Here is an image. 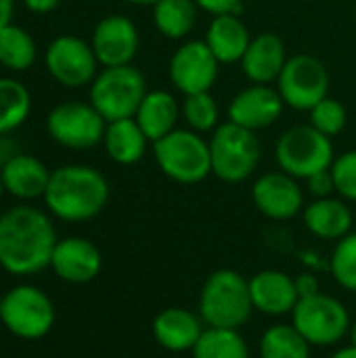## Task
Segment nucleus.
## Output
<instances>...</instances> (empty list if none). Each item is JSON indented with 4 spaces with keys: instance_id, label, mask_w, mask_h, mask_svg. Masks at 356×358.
Listing matches in <instances>:
<instances>
[{
    "instance_id": "1",
    "label": "nucleus",
    "mask_w": 356,
    "mask_h": 358,
    "mask_svg": "<svg viewBox=\"0 0 356 358\" xmlns=\"http://www.w3.org/2000/svg\"><path fill=\"white\" fill-rule=\"evenodd\" d=\"M57 241L52 220L38 208L15 206L0 214V266L10 275L48 268Z\"/></svg>"
},
{
    "instance_id": "2",
    "label": "nucleus",
    "mask_w": 356,
    "mask_h": 358,
    "mask_svg": "<svg viewBox=\"0 0 356 358\" xmlns=\"http://www.w3.org/2000/svg\"><path fill=\"white\" fill-rule=\"evenodd\" d=\"M109 201V182L92 166L69 164L50 174L44 203L63 222H86L99 216Z\"/></svg>"
},
{
    "instance_id": "3",
    "label": "nucleus",
    "mask_w": 356,
    "mask_h": 358,
    "mask_svg": "<svg viewBox=\"0 0 356 358\" xmlns=\"http://www.w3.org/2000/svg\"><path fill=\"white\" fill-rule=\"evenodd\" d=\"M254 313L250 279L233 268L214 271L199 292V317L208 327L239 329Z\"/></svg>"
},
{
    "instance_id": "4",
    "label": "nucleus",
    "mask_w": 356,
    "mask_h": 358,
    "mask_svg": "<svg viewBox=\"0 0 356 358\" xmlns=\"http://www.w3.org/2000/svg\"><path fill=\"white\" fill-rule=\"evenodd\" d=\"M157 168L178 185H197L212 174L210 143L191 128H174L153 143Z\"/></svg>"
},
{
    "instance_id": "5",
    "label": "nucleus",
    "mask_w": 356,
    "mask_h": 358,
    "mask_svg": "<svg viewBox=\"0 0 356 358\" xmlns=\"http://www.w3.org/2000/svg\"><path fill=\"white\" fill-rule=\"evenodd\" d=\"M147 92V80L132 63L103 67V71H99L90 84V105L109 124L134 117Z\"/></svg>"
},
{
    "instance_id": "6",
    "label": "nucleus",
    "mask_w": 356,
    "mask_h": 358,
    "mask_svg": "<svg viewBox=\"0 0 356 358\" xmlns=\"http://www.w3.org/2000/svg\"><path fill=\"white\" fill-rule=\"evenodd\" d=\"M208 143L212 157V174L222 182H243L258 168L260 141L256 132L241 128L233 122H225L218 124Z\"/></svg>"
},
{
    "instance_id": "7",
    "label": "nucleus",
    "mask_w": 356,
    "mask_h": 358,
    "mask_svg": "<svg viewBox=\"0 0 356 358\" xmlns=\"http://www.w3.org/2000/svg\"><path fill=\"white\" fill-rule=\"evenodd\" d=\"M275 159L285 174L298 180H306L313 174L332 170L336 153L332 138L308 124L294 126L279 136L275 147Z\"/></svg>"
},
{
    "instance_id": "8",
    "label": "nucleus",
    "mask_w": 356,
    "mask_h": 358,
    "mask_svg": "<svg viewBox=\"0 0 356 358\" xmlns=\"http://www.w3.org/2000/svg\"><path fill=\"white\" fill-rule=\"evenodd\" d=\"M0 323L19 340H40L55 325V304L36 285H17L0 300Z\"/></svg>"
},
{
    "instance_id": "9",
    "label": "nucleus",
    "mask_w": 356,
    "mask_h": 358,
    "mask_svg": "<svg viewBox=\"0 0 356 358\" xmlns=\"http://www.w3.org/2000/svg\"><path fill=\"white\" fill-rule=\"evenodd\" d=\"M292 325L311 346H334L348 334L350 315L338 298L319 292L296 304Z\"/></svg>"
},
{
    "instance_id": "10",
    "label": "nucleus",
    "mask_w": 356,
    "mask_h": 358,
    "mask_svg": "<svg viewBox=\"0 0 356 358\" xmlns=\"http://www.w3.org/2000/svg\"><path fill=\"white\" fill-rule=\"evenodd\" d=\"M107 122L90 105L80 101L59 103L46 117V130L50 138L67 149L86 151L103 143Z\"/></svg>"
},
{
    "instance_id": "11",
    "label": "nucleus",
    "mask_w": 356,
    "mask_h": 358,
    "mask_svg": "<svg viewBox=\"0 0 356 358\" xmlns=\"http://www.w3.org/2000/svg\"><path fill=\"white\" fill-rule=\"evenodd\" d=\"M277 90L285 107L311 111L329 92L327 67L313 55H294L277 78Z\"/></svg>"
},
{
    "instance_id": "12",
    "label": "nucleus",
    "mask_w": 356,
    "mask_h": 358,
    "mask_svg": "<svg viewBox=\"0 0 356 358\" xmlns=\"http://www.w3.org/2000/svg\"><path fill=\"white\" fill-rule=\"evenodd\" d=\"M44 63L50 78L65 88H82L92 84L99 73V59L92 44L69 34L59 36L48 44Z\"/></svg>"
},
{
    "instance_id": "13",
    "label": "nucleus",
    "mask_w": 356,
    "mask_h": 358,
    "mask_svg": "<svg viewBox=\"0 0 356 358\" xmlns=\"http://www.w3.org/2000/svg\"><path fill=\"white\" fill-rule=\"evenodd\" d=\"M220 63L204 40H189L180 44L170 57L168 73L172 84L187 96L195 92H210L218 78Z\"/></svg>"
},
{
    "instance_id": "14",
    "label": "nucleus",
    "mask_w": 356,
    "mask_h": 358,
    "mask_svg": "<svg viewBox=\"0 0 356 358\" xmlns=\"http://www.w3.org/2000/svg\"><path fill=\"white\" fill-rule=\"evenodd\" d=\"M90 44L99 59V65L103 67L130 65L141 44L138 27L126 15H107L94 25Z\"/></svg>"
},
{
    "instance_id": "15",
    "label": "nucleus",
    "mask_w": 356,
    "mask_h": 358,
    "mask_svg": "<svg viewBox=\"0 0 356 358\" xmlns=\"http://www.w3.org/2000/svg\"><path fill=\"white\" fill-rule=\"evenodd\" d=\"M252 199L256 210L269 220H292L304 210V191L298 178L279 172L260 176L252 187Z\"/></svg>"
},
{
    "instance_id": "16",
    "label": "nucleus",
    "mask_w": 356,
    "mask_h": 358,
    "mask_svg": "<svg viewBox=\"0 0 356 358\" xmlns=\"http://www.w3.org/2000/svg\"><path fill=\"white\" fill-rule=\"evenodd\" d=\"M285 109L277 88L269 84H252L237 92L229 103V122L252 132L273 126Z\"/></svg>"
},
{
    "instance_id": "17",
    "label": "nucleus",
    "mask_w": 356,
    "mask_h": 358,
    "mask_svg": "<svg viewBox=\"0 0 356 358\" xmlns=\"http://www.w3.org/2000/svg\"><path fill=\"white\" fill-rule=\"evenodd\" d=\"M50 268L59 279L73 285H84L99 277L103 268V256L92 241L84 237H65L55 245Z\"/></svg>"
},
{
    "instance_id": "18",
    "label": "nucleus",
    "mask_w": 356,
    "mask_h": 358,
    "mask_svg": "<svg viewBox=\"0 0 356 358\" xmlns=\"http://www.w3.org/2000/svg\"><path fill=\"white\" fill-rule=\"evenodd\" d=\"M250 296L254 310L271 317L292 315L300 302L296 281L287 273L275 268L260 271L250 279Z\"/></svg>"
},
{
    "instance_id": "19",
    "label": "nucleus",
    "mask_w": 356,
    "mask_h": 358,
    "mask_svg": "<svg viewBox=\"0 0 356 358\" xmlns=\"http://www.w3.org/2000/svg\"><path fill=\"white\" fill-rule=\"evenodd\" d=\"M155 342L168 352H191L204 334L201 317L187 308L170 306L155 315L151 325Z\"/></svg>"
},
{
    "instance_id": "20",
    "label": "nucleus",
    "mask_w": 356,
    "mask_h": 358,
    "mask_svg": "<svg viewBox=\"0 0 356 358\" xmlns=\"http://www.w3.org/2000/svg\"><path fill=\"white\" fill-rule=\"evenodd\" d=\"M287 52L281 36L273 31H262L252 38L243 59L239 61L245 78L252 84H271L277 82L279 73L287 63Z\"/></svg>"
},
{
    "instance_id": "21",
    "label": "nucleus",
    "mask_w": 356,
    "mask_h": 358,
    "mask_svg": "<svg viewBox=\"0 0 356 358\" xmlns=\"http://www.w3.org/2000/svg\"><path fill=\"white\" fill-rule=\"evenodd\" d=\"M4 191L17 199H38L44 197L50 174L48 168L34 155L15 153L0 166Z\"/></svg>"
},
{
    "instance_id": "22",
    "label": "nucleus",
    "mask_w": 356,
    "mask_h": 358,
    "mask_svg": "<svg viewBox=\"0 0 356 358\" xmlns=\"http://www.w3.org/2000/svg\"><path fill=\"white\" fill-rule=\"evenodd\" d=\"M204 42L210 46L220 65H231L243 59L252 36L237 13H225L212 17Z\"/></svg>"
},
{
    "instance_id": "23",
    "label": "nucleus",
    "mask_w": 356,
    "mask_h": 358,
    "mask_svg": "<svg viewBox=\"0 0 356 358\" xmlns=\"http://www.w3.org/2000/svg\"><path fill=\"white\" fill-rule=\"evenodd\" d=\"M304 224L319 239L340 241L353 229V212L342 199L321 197L304 208Z\"/></svg>"
},
{
    "instance_id": "24",
    "label": "nucleus",
    "mask_w": 356,
    "mask_h": 358,
    "mask_svg": "<svg viewBox=\"0 0 356 358\" xmlns=\"http://www.w3.org/2000/svg\"><path fill=\"white\" fill-rule=\"evenodd\" d=\"M180 117V105L168 90H153L147 92L134 120L149 138V143H155L170 134L176 128V122Z\"/></svg>"
},
{
    "instance_id": "25",
    "label": "nucleus",
    "mask_w": 356,
    "mask_h": 358,
    "mask_svg": "<svg viewBox=\"0 0 356 358\" xmlns=\"http://www.w3.org/2000/svg\"><path fill=\"white\" fill-rule=\"evenodd\" d=\"M149 138L141 130L134 117L109 122L105 128L103 145L111 162L120 166H134L145 157Z\"/></svg>"
},
{
    "instance_id": "26",
    "label": "nucleus",
    "mask_w": 356,
    "mask_h": 358,
    "mask_svg": "<svg viewBox=\"0 0 356 358\" xmlns=\"http://www.w3.org/2000/svg\"><path fill=\"white\" fill-rule=\"evenodd\" d=\"M195 0H157L153 4V23L168 40L187 38L197 23Z\"/></svg>"
},
{
    "instance_id": "27",
    "label": "nucleus",
    "mask_w": 356,
    "mask_h": 358,
    "mask_svg": "<svg viewBox=\"0 0 356 358\" xmlns=\"http://www.w3.org/2000/svg\"><path fill=\"white\" fill-rule=\"evenodd\" d=\"M31 111V94L15 78H0V134L17 130Z\"/></svg>"
},
{
    "instance_id": "28",
    "label": "nucleus",
    "mask_w": 356,
    "mask_h": 358,
    "mask_svg": "<svg viewBox=\"0 0 356 358\" xmlns=\"http://www.w3.org/2000/svg\"><path fill=\"white\" fill-rule=\"evenodd\" d=\"M260 358H311V344L294 325L269 327L258 344Z\"/></svg>"
},
{
    "instance_id": "29",
    "label": "nucleus",
    "mask_w": 356,
    "mask_h": 358,
    "mask_svg": "<svg viewBox=\"0 0 356 358\" xmlns=\"http://www.w3.org/2000/svg\"><path fill=\"white\" fill-rule=\"evenodd\" d=\"M36 61V42L21 25L0 29V65L10 71H25Z\"/></svg>"
},
{
    "instance_id": "30",
    "label": "nucleus",
    "mask_w": 356,
    "mask_h": 358,
    "mask_svg": "<svg viewBox=\"0 0 356 358\" xmlns=\"http://www.w3.org/2000/svg\"><path fill=\"white\" fill-rule=\"evenodd\" d=\"M191 355L193 358H250V348L239 329L206 327Z\"/></svg>"
},
{
    "instance_id": "31",
    "label": "nucleus",
    "mask_w": 356,
    "mask_h": 358,
    "mask_svg": "<svg viewBox=\"0 0 356 358\" xmlns=\"http://www.w3.org/2000/svg\"><path fill=\"white\" fill-rule=\"evenodd\" d=\"M180 115L187 122V126L199 134L214 132L218 128V103L212 96V92H195L187 94L180 105Z\"/></svg>"
},
{
    "instance_id": "32",
    "label": "nucleus",
    "mask_w": 356,
    "mask_h": 358,
    "mask_svg": "<svg viewBox=\"0 0 356 358\" xmlns=\"http://www.w3.org/2000/svg\"><path fill=\"white\" fill-rule=\"evenodd\" d=\"M329 266L336 283L356 294V233H348L338 241Z\"/></svg>"
},
{
    "instance_id": "33",
    "label": "nucleus",
    "mask_w": 356,
    "mask_h": 358,
    "mask_svg": "<svg viewBox=\"0 0 356 358\" xmlns=\"http://www.w3.org/2000/svg\"><path fill=\"white\" fill-rule=\"evenodd\" d=\"M308 113H311V126L329 138L338 136L346 128V122H348L346 107L338 99H332V96H325L323 101H319Z\"/></svg>"
},
{
    "instance_id": "34",
    "label": "nucleus",
    "mask_w": 356,
    "mask_h": 358,
    "mask_svg": "<svg viewBox=\"0 0 356 358\" xmlns=\"http://www.w3.org/2000/svg\"><path fill=\"white\" fill-rule=\"evenodd\" d=\"M336 193L348 201H356V151H346L336 157L332 166Z\"/></svg>"
},
{
    "instance_id": "35",
    "label": "nucleus",
    "mask_w": 356,
    "mask_h": 358,
    "mask_svg": "<svg viewBox=\"0 0 356 358\" xmlns=\"http://www.w3.org/2000/svg\"><path fill=\"white\" fill-rule=\"evenodd\" d=\"M306 185H308V191L321 199V197H332V193H336V180H334V174L332 170H323L319 174H313L311 178H306Z\"/></svg>"
},
{
    "instance_id": "36",
    "label": "nucleus",
    "mask_w": 356,
    "mask_h": 358,
    "mask_svg": "<svg viewBox=\"0 0 356 358\" xmlns=\"http://www.w3.org/2000/svg\"><path fill=\"white\" fill-rule=\"evenodd\" d=\"M195 4L210 13L212 17L216 15H225V13H237L241 10V0H195Z\"/></svg>"
},
{
    "instance_id": "37",
    "label": "nucleus",
    "mask_w": 356,
    "mask_h": 358,
    "mask_svg": "<svg viewBox=\"0 0 356 358\" xmlns=\"http://www.w3.org/2000/svg\"><path fill=\"white\" fill-rule=\"evenodd\" d=\"M294 281H296V289H298L300 300H302V298H311V296H315V294H319V292H321V285H319L317 277H315V275H311V273L298 275Z\"/></svg>"
},
{
    "instance_id": "38",
    "label": "nucleus",
    "mask_w": 356,
    "mask_h": 358,
    "mask_svg": "<svg viewBox=\"0 0 356 358\" xmlns=\"http://www.w3.org/2000/svg\"><path fill=\"white\" fill-rule=\"evenodd\" d=\"M63 0H23L25 8L31 10V13H38V15H46L50 10H55Z\"/></svg>"
},
{
    "instance_id": "39",
    "label": "nucleus",
    "mask_w": 356,
    "mask_h": 358,
    "mask_svg": "<svg viewBox=\"0 0 356 358\" xmlns=\"http://www.w3.org/2000/svg\"><path fill=\"white\" fill-rule=\"evenodd\" d=\"M15 13V0H0V29L13 23Z\"/></svg>"
},
{
    "instance_id": "40",
    "label": "nucleus",
    "mask_w": 356,
    "mask_h": 358,
    "mask_svg": "<svg viewBox=\"0 0 356 358\" xmlns=\"http://www.w3.org/2000/svg\"><path fill=\"white\" fill-rule=\"evenodd\" d=\"M332 358H356V348L350 344V346H346V348H340L338 352H334V357Z\"/></svg>"
},
{
    "instance_id": "41",
    "label": "nucleus",
    "mask_w": 356,
    "mask_h": 358,
    "mask_svg": "<svg viewBox=\"0 0 356 358\" xmlns=\"http://www.w3.org/2000/svg\"><path fill=\"white\" fill-rule=\"evenodd\" d=\"M128 4H136V6H153L157 0H126Z\"/></svg>"
},
{
    "instance_id": "42",
    "label": "nucleus",
    "mask_w": 356,
    "mask_h": 358,
    "mask_svg": "<svg viewBox=\"0 0 356 358\" xmlns=\"http://www.w3.org/2000/svg\"><path fill=\"white\" fill-rule=\"evenodd\" d=\"M350 340H353V346L356 348V323L350 327Z\"/></svg>"
},
{
    "instance_id": "43",
    "label": "nucleus",
    "mask_w": 356,
    "mask_h": 358,
    "mask_svg": "<svg viewBox=\"0 0 356 358\" xmlns=\"http://www.w3.org/2000/svg\"><path fill=\"white\" fill-rule=\"evenodd\" d=\"M2 193H4V185H2V174H0V197H2Z\"/></svg>"
}]
</instances>
